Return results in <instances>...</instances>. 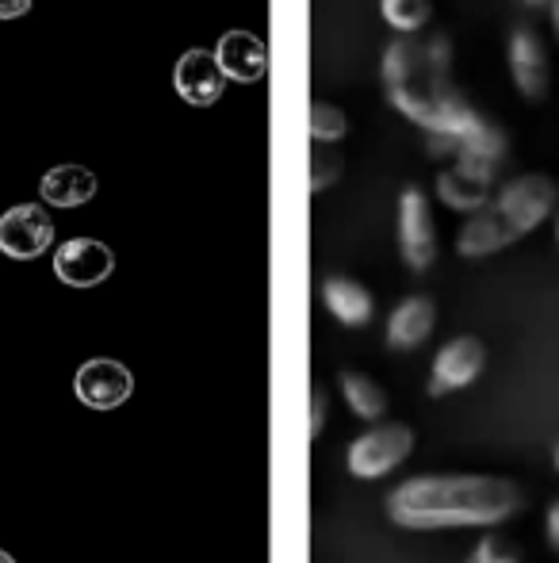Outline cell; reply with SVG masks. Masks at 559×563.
I'll use <instances>...</instances> for the list:
<instances>
[{"label": "cell", "instance_id": "2e32d148", "mask_svg": "<svg viewBox=\"0 0 559 563\" xmlns=\"http://www.w3.org/2000/svg\"><path fill=\"white\" fill-rule=\"evenodd\" d=\"M38 192L54 208H81L97 196V177L85 165H54L38 185Z\"/></svg>", "mask_w": 559, "mask_h": 563}, {"label": "cell", "instance_id": "9c48e42d", "mask_svg": "<svg viewBox=\"0 0 559 563\" xmlns=\"http://www.w3.org/2000/svg\"><path fill=\"white\" fill-rule=\"evenodd\" d=\"M487 364V349L479 338H452L445 349L437 353L433 361V372H429V395L440 399V395H452L460 387L476 384L479 372Z\"/></svg>", "mask_w": 559, "mask_h": 563}, {"label": "cell", "instance_id": "4316f807", "mask_svg": "<svg viewBox=\"0 0 559 563\" xmlns=\"http://www.w3.org/2000/svg\"><path fill=\"white\" fill-rule=\"evenodd\" d=\"M548 12H552V27H556V35H559V0L548 4Z\"/></svg>", "mask_w": 559, "mask_h": 563}, {"label": "cell", "instance_id": "d6986e66", "mask_svg": "<svg viewBox=\"0 0 559 563\" xmlns=\"http://www.w3.org/2000/svg\"><path fill=\"white\" fill-rule=\"evenodd\" d=\"M380 8H383V20H388L399 35H418L433 15L429 0H383Z\"/></svg>", "mask_w": 559, "mask_h": 563}, {"label": "cell", "instance_id": "d4e9b609", "mask_svg": "<svg viewBox=\"0 0 559 563\" xmlns=\"http://www.w3.org/2000/svg\"><path fill=\"white\" fill-rule=\"evenodd\" d=\"M31 8V0H0V20H20Z\"/></svg>", "mask_w": 559, "mask_h": 563}, {"label": "cell", "instance_id": "8fae6325", "mask_svg": "<svg viewBox=\"0 0 559 563\" xmlns=\"http://www.w3.org/2000/svg\"><path fill=\"white\" fill-rule=\"evenodd\" d=\"M172 85H177L180 100H188V104H195V108H208L223 97L226 77L211 51H185L177 69H172Z\"/></svg>", "mask_w": 559, "mask_h": 563}, {"label": "cell", "instance_id": "cb8c5ba5", "mask_svg": "<svg viewBox=\"0 0 559 563\" xmlns=\"http://www.w3.org/2000/svg\"><path fill=\"white\" fill-rule=\"evenodd\" d=\"M322 422H326V391L314 387L311 391V438H318L322 433Z\"/></svg>", "mask_w": 559, "mask_h": 563}, {"label": "cell", "instance_id": "277c9868", "mask_svg": "<svg viewBox=\"0 0 559 563\" xmlns=\"http://www.w3.org/2000/svg\"><path fill=\"white\" fill-rule=\"evenodd\" d=\"M414 449V433L403 422L376 426V430L360 433L345 452V464L357 479H383L388 472H395Z\"/></svg>", "mask_w": 559, "mask_h": 563}, {"label": "cell", "instance_id": "4fadbf2b", "mask_svg": "<svg viewBox=\"0 0 559 563\" xmlns=\"http://www.w3.org/2000/svg\"><path fill=\"white\" fill-rule=\"evenodd\" d=\"M211 54H215L223 77L242 81V85L257 81V77L265 74V66H269V51H265V43L254 31H226Z\"/></svg>", "mask_w": 559, "mask_h": 563}, {"label": "cell", "instance_id": "4dcf8cb0", "mask_svg": "<svg viewBox=\"0 0 559 563\" xmlns=\"http://www.w3.org/2000/svg\"><path fill=\"white\" fill-rule=\"evenodd\" d=\"M556 238H559V223H556Z\"/></svg>", "mask_w": 559, "mask_h": 563}, {"label": "cell", "instance_id": "f1b7e54d", "mask_svg": "<svg viewBox=\"0 0 559 563\" xmlns=\"http://www.w3.org/2000/svg\"><path fill=\"white\" fill-rule=\"evenodd\" d=\"M0 563H15V560H12V556H8V552H4V549H0Z\"/></svg>", "mask_w": 559, "mask_h": 563}, {"label": "cell", "instance_id": "603a6c76", "mask_svg": "<svg viewBox=\"0 0 559 563\" xmlns=\"http://www.w3.org/2000/svg\"><path fill=\"white\" fill-rule=\"evenodd\" d=\"M429 157H456V150H460V139L456 134H429Z\"/></svg>", "mask_w": 559, "mask_h": 563}, {"label": "cell", "instance_id": "f546056e", "mask_svg": "<svg viewBox=\"0 0 559 563\" xmlns=\"http://www.w3.org/2000/svg\"><path fill=\"white\" fill-rule=\"evenodd\" d=\"M556 464H559V449H556Z\"/></svg>", "mask_w": 559, "mask_h": 563}, {"label": "cell", "instance_id": "44dd1931", "mask_svg": "<svg viewBox=\"0 0 559 563\" xmlns=\"http://www.w3.org/2000/svg\"><path fill=\"white\" fill-rule=\"evenodd\" d=\"M342 177V154H337L329 142H314L311 146V177H306V188L311 192H322L334 180Z\"/></svg>", "mask_w": 559, "mask_h": 563}, {"label": "cell", "instance_id": "ba28073f", "mask_svg": "<svg viewBox=\"0 0 559 563\" xmlns=\"http://www.w3.org/2000/svg\"><path fill=\"white\" fill-rule=\"evenodd\" d=\"M115 257L104 242L97 238H69L66 245H58L54 253V276L69 288H97L112 276Z\"/></svg>", "mask_w": 559, "mask_h": 563}, {"label": "cell", "instance_id": "ac0fdd59", "mask_svg": "<svg viewBox=\"0 0 559 563\" xmlns=\"http://www.w3.org/2000/svg\"><path fill=\"white\" fill-rule=\"evenodd\" d=\"M342 395L353 407V415L365 418V422H376V418H383V410H388L383 387L376 384L372 376H360V372H342Z\"/></svg>", "mask_w": 559, "mask_h": 563}, {"label": "cell", "instance_id": "5bb4252c", "mask_svg": "<svg viewBox=\"0 0 559 563\" xmlns=\"http://www.w3.org/2000/svg\"><path fill=\"white\" fill-rule=\"evenodd\" d=\"M322 303L342 327H365L376 314V299L365 284L349 280V276H326L322 284Z\"/></svg>", "mask_w": 559, "mask_h": 563}, {"label": "cell", "instance_id": "8992f818", "mask_svg": "<svg viewBox=\"0 0 559 563\" xmlns=\"http://www.w3.org/2000/svg\"><path fill=\"white\" fill-rule=\"evenodd\" d=\"M399 245H403V261L422 273L437 257V227H433V211L422 188H406L399 200Z\"/></svg>", "mask_w": 559, "mask_h": 563}, {"label": "cell", "instance_id": "5b68a950", "mask_svg": "<svg viewBox=\"0 0 559 563\" xmlns=\"http://www.w3.org/2000/svg\"><path fill=\"white\" fill-rule=\"evenodd\" d=\"M74 391L85 407L115 410L131 399V391H135V376H131L127 364L112 361V356H97V361H85L81 368H77Z\"/></svg>", "mask_w": 559, "mask_h": 563}, {"label": "cell", "instance_id": "7a4b0ae2", "mask_svg": "<svg viewBox=\"0 0 559 563\" xmlns=\"http://www.w3.org/2000/svg\"><path fill=\"white\" fill-rule=\"evenodd\" d=\"M525 506V490L499 475H418L388 495V518L403 529L499 526Z\"/></svg>", "mask_w": 559, "mask_h": 563}, {"label": "cell", "instance_id": "83f0119b", "mask_svg": "<svg viewBox=\"0 0 559 563\" xmlns=\"http://www.w3.org/2000/svg\"><path fill=\"white\" fill-rule=\"evenodd\" d=\"M522 4H525V8H548L552 0H522Z\"/></svg>", "mask_w": 559, "mask_h": 563}, {"label": "cell", "instance_id": "9a60e30c", "mask_svg": "<svg viewBox=\"0 0 559 563\" xmlns=\"http://www.w3.org/2000/svg\"><path fill=\"white\" fill-rule=\"evenodd\" d=\"M437 327V307L425 296H411L391 311L388 319V345L391 349H418Z\"/></svg>", "mask_w": 559, "mask_h": 563}, {"label": "cell", "instance_id": "484cf974", "mask_svg": "<svg viewBox=\"0 0 559 563\" xmlns=\"http://www.w3.org/2000/svg\"><path fill=\"white\" fill-rule=\"evenodd\" d=\"M548 544L559 552V503H552V510H548Z\"/></svg>", "mask_w": 559, "mask_h": 563}, {"label": "cell", "instance_id": "7402d4cb", "mask_svg": "<svg viewBox=\"0 0 559 563\" xmlns=\"http://www.w3.org/2000/svg\"><path fill=\"white\" fill-rule=\"evenodd\" d=\"M468 563H522V556L506 541H499V537H483Z\"/></svg>", "mask_w": 559, "mask_h": 563}, {"label": "cell", "instance_id": "7c38bea8", "mask_svg": "<svg viewBox=\"0 0 559 563\" xmlns=\"http://www.w3.org/2000/svg\"><path fill=\"white\" fill-rule=\"evenodd\" d=\"M502 162H506V131L494 126L491 119H479V123L460 139V150H456V169L471 173V177L494 180V173H499Z\"/></svg>", "mask_w": 559, "mask_h": 563}, {"label": "cell", "instance_id": "e0dca14e", "mask_svg": "<svg viewBox=\"0 0 559 563\" xmlns=\"http://www.w3.org/2000/svg\"><path fill=\"white\" fill-rule=\"evenodd\" d=\"M437 196L448 203L452 211H483L491 203V180L483 177H471V173H460V169H448L437 177Z\"/></svg>", "mask_w": 559, "mask_h": 563}, {"label": "cell", "instance_id": "30bf717a", "mask_svg": "<svg viewBox=\"0 0 559 563\" xmlns=\"http://www.w3.org/2000/svg\"><path fill=\"white\" fill-rule=\"evenodd\" d=\"M510 69H514V85L525 100H540L548 92V54L529 23H517L510 31Z\"/></svg>", "mask_w": 559, "mask_h": 563}, {"label": "cell", "instance_id": "52a82bcc", "mask_svg": "<svg viewBox=\"0 0 559 563\" xmlns=\"http://www.w3.org/2000/svg\"><path fill=\"white\" fill-rule=\"evenodd\" d=\"M54 242V223L35 203H15L0 216V253L15 261H31Z\"/></svg>", "mask_w": 559, "mask_h": 563}, {"label": "cell", "instance_id": "ffe728a7", "mask_svg": "<svg viewBox=\"0 0 559 563\" xmlns=\"http://www.w3.org/2000/svg\"><path fill=\"white\" fill-rule=\"evenodd\" d=\"M306 131H311L314 142H342V134L349 131V123H345L342 108L334 104H322V100H314L311 108H306Z\"/></svg>", "mask_w": 559, "mask_h": 563}, {"label": "cell", "instance_id": "3957f363", "mask_svg": "<svg viewBox=\"0 0 559 563\" xmlns=\"http://www.w3.org/2000/svg\"><path fill=\"white\" fill-rule=\"evenodd\" d=\"M559 200V188L552 177L545 173H529V177H517L487 203L483 211L463 223L460 238H456V250L463 257H487V253L502 250V245L517 242L522 234L537 230L552 216Z\"/></svg>", "mask_w": 559, "mask_h": 563}, {"label": "cell", "instance_id": "6da1fadb", "mask_svg": "<svg viewBox=\"0 0 559 563\" xmlns=\"http://www.w3.org/2000/svg\"><path fill=\"white\" fill-rule=\"evenodd\" d=\"M391 104L429 134H463L479 123L476 108L452 85V46L445 35H399L383 54Z\"/></svg>", "mask_w": 559, "mask_h": 563}]
</instances>
